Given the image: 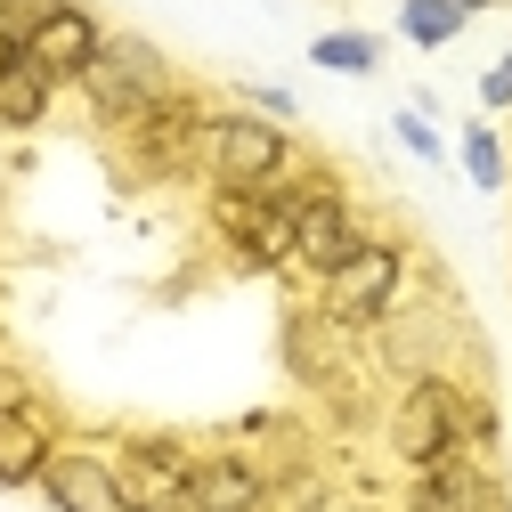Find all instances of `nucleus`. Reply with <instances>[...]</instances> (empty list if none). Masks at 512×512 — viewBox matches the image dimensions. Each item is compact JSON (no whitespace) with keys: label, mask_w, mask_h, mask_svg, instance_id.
Segmentation results:
<instances>
[{"label":"nucleus","mask_w":512,"mask_h":512,"mask_svg":"<svg viewBox=\"0 0 512 512\" xmlns=\"http://www.w3.org/2000/svg\"><path fill=\"white\" fill-rule=\"evenodd\" d=\"M82 98H90V114H98V122L131 131L139 114H155L163 98H179V82H171V57H163L147 33H106L98 66L82 74Z\"/></svg>","instance_id":"obj_1"},{"label":"nucleus","mask_w":512,"mask_h":512,"mask_svg":"<svg viewBox=\"0 0 512 512\" xmlns=\"http://www.w3.org/2000/svg\"><path fill=\"white\" fill-rule=\"evenodd\" d=\"M285 122L269 114H212V131H204V171L212 187H252V196H269V187H285Z\"/></svg>","instance_id":"obj_2"},{"label":"nucleus","mask_w":512,"mask_h":512,"mask_svg":"<svg viewBox=\"0 0 512 512\" xmlns=\"http://www.w3.org/2000/svg\"><path fill=\"white\" fill-rule=\"evenodd\" d=\"M464 415H472V399L456 391V382H439V374L407 382L399 407H391V447H399V464L423 472V464H439V456H456V447H464Z\"/></svg>","instance_id":"obj_3"},{"label":"nucleus","mask_w":512,"mask_h":512,"mask_svg":"<svg viewBox=\"0 0 512 512\" xmlns=\"http://www.w3.org/2000/svg\"><path fill=\"white\" fill-rule=\"evenodd\" d=\"M399 293H407V252H399L391 236H366L350 261L326 277V309L342 317L350 334H358V326H382V317L399 309Z\"/></svg>","instance_id":"obj_4"},{"label":"nucleus","mask_w":512,"mask_h":512,"mask_svg":"<svg viewBox=\"0 0 512 512\" xmlns=\"http://www.w3.org/2000/svg\"><path fill=\"white\" fill-rule=\"evenodd\" d=\"M285 366H293V382L342 399V391H350V366H358V334L342 326L326 301H317V309H293V317H285Z\"/></svg>","instance_id":"obj_5"},{"label":"nucleus","mask_w":512,"mask_h":512,"mask_svg":"<svg viewBox=\"0 0 512 512\" xmlns=\"http://www.w3.org/2000/svg\"><path fill=\"white\" fill-rule=\"evenodd\" d=\"M187 480H196V464H187L179 439H131L114 456L122 512H196V504H187Z\"/></svg>","instance_id":"obj_6"},{"label":"nucleus","mask_w":512,"mask_h":512,"mask_svg":"<svg viewBox=\"0 0 512 512\" xmlns=\"http://www.w3.org/2000/svg\"><path fill=\"white\" fill-rule=\"evenodd\" d=\"M204 131H212V114L179 90V98H163L155 114L131 122V163H139L147 179H179V171L204 163Z\"/></svg>","instance_id":"obj_7"},{"label":"nucleus","mask_w":512,"mask_h":512,"mask_svg":"<svg viewBox=\"0 0 512 512\" xmlns=\"http://www.w3.org/2000/svg\"><path fill=\"white\" fill-rule=\"evenodd\" d=\"M358 244H366V228H358L350 196H342L334 179H309V187H301V212H293V261L317 269V277H334Z\"/></svg>","instance_id":"obj_8"},{"label":"nucleus","mask_w":512,"mask_h":512,"mask_svg":"<svg viewBox=\"0 0 512 512\" xmlns=\"http://www.w3.org/2000/svg\"><path fill=\"white\" fill-rule=\"evenodd\" d=\"M57 456V431L33 399H0V488H41Z\"/></svg>","instance_id":"obj_9"},{"label":"nucleus","mask_w":512,"mask_h":512,"mask_svg":"<svg viewBox=\"0 0 512 512\" xmlns=\"http://www.w3.org/2000/svg\"><path fill=\"white\" fill-rule=\"evenodd\" d=\"M98 49H106V25L90 17V9H57L41 33H33V66L49 74V82H82L90 66H98Z\"/></svg>","instance_id":"obj_10"},{"label":"nucleus","mask_w":512,"mask_h":512,"mask_svg":"<svg viewBox=\"0 0 512 512\" xmlns=\"http://www.w3.org/2000/svg\"><path fill=\"white\" fill-rule=\"evenodd\" d=\"M41 496H49L57 512H122V496H114V464L90 456V447H57L49 472H41Z\"/></svg>","instance_id":"obj_11"},{"label":"nucleus","mask_w":512,"mask_h":512,"mask_svg":"<svg viewBox=\"0 0 512 512\" xmlns=\"http://www.w3.org/2000/svg\"><path fill=\"white\" fill-rule=\"evenodd\" d=\"M187 504L196 512H261L269 504V472L252 456H204L196 480H187Z\"/></svg>","instance_id":"obj_12"},{"label":"nucleus","mask_w":512,"mask_h":512,"mask_svg":"<svg viewBox=\"0 0 512 512\" xmlns=\"http://www.w3.org/2000/svg\"><path fill=\"white\" fill-rule=\"evenodd\" d=\"M488 472L480 464H464V456H439V464H423L415 472V488H407V512H488Z\"/></svg>","instance_id":"obj_13"},{"label":"nucleus","mask_w":512,"mask_h":512,"mask_svg":"<svg viewBox=\"0 0 512 512\" xmlns=\"http://www.w3.org/2000/svg\"><path fill=\"white\" fill-rule=\"evenodd\" d=\"M49 98H57V82L33 66V57H17V66L0 74V122H9V131H33V122L49 114Z\"/></svg>","instance_id":"obj_14"},{"label":"nucleus","mask_w":512,"mask_h":512,"mask_svg":"<svg viewBox=\"0 0 512 512\" xmlns=\"http://www.w3.org/2000/svg\"><path fill=\"white\" fill-rule=\"evenodd\" d=\"M399 25H407V41H415V49H447V41L464 33V9H456V0H407Z\"/></svg>","instance_id":"obj_15"},{"label":"nucleus","mask_w":512,"mask_h":512,"mask_svg":"<svg viewBox=\"0 0 512 512\" xmlns=\"http://www.w3.org/2000/svg\"><path fill=\"white\" fill-rule=\"evenodd\" d=\"M309 57H317L326 74H374V57H382V49H374L366 33H317Z\"/></svg>","instance_id":"obj_16"},{"label":"nucleus","mask_w":512,"mask_h":512,"mask_svg":"<svg viewBox=\"0 0 512 512\" xmlns=\"http://www.w3.org/2000/svg\"><path fill=\"white\" fill-rule=\"evenodd\" d=\"M382 358H391L407 382H423V374H431V334H423V326H391V317H382Z\"/></svg>","instance_id":"obj_17"},{"label":"nucleus","mask_w":512,"mask_h":512,"mask_svg":"<svg viewBox=\"0 0 512 512\" xmlns=\"http://www.w3.org/2000/svg\"><path fill=\"white\" fill-rule=\"evenodd\" d=\"M464 171H472V187H504V139L488 131V122L464 131Z\"/></svg>","instance_id":"obj_18"},{"label":"nucleus","mask_w":512,"mask_h":512,"mask_svg":"<svg viewBox=\"0 0 512 512\" xmlns=\"http://www.w3.org/2000/svg\"><path fill=\"white\" fill-rule=\"evenodd\" d=\"M261 512H326V480H317V472H285V480H269Z\"/></svg>","instance_id":"obj_19"},{"label":"nucleus","mask_w":512,"mask_h":512,"mask_svg":"<svg viewBox=\"0 0 512 512\" xmlns=\"http://www.w3.org/2000/svg\"><path fill=\"white\" fill-rule=\"evenodd\" d=\"M57 9H74V0H0V25H9L17 49H33V33H41Z\"/></svg>","instance_id":"obj_20"},{"label":"nucleus","mask_w":512,"mask_h":512,"mask_svg":"<svg viewBox=\"0 0 512 512\" xmlns=\"http://www.w3.org/2000/svg\"><path fill=\"white\" fill-rule=\"evenodd\" d=\"M480 98H488V106H496V114H504V106H512V57H496V66H488V74H480Z\"/></svg>","instance_id":"obj_21"},{"label":"nucleus","mask_w":512,"mask_h":512,"mask_svg":"<svg viewBox=\"0 0 512 512\" xmlns=\"http://www.w3.org/2000/svg\"><path fill=\"white\" fill-rule=\"evenodd\" d=\"M399 139H407V147H415L423 163L439 155V139H431V122H423V114H399Z\"/></svg>","instance_id":"obj_22"},{"label":"nucleus","mask_w":512,"mask_h":512,"mask_svg":"<svg viewBox=\"0 0 512 512\" xmlns=\"http://www.w3.org/2000/svg\"><path fill=\"white\" fill-rule=\"evenodd\" d=\"M17 57H25V49L9 41V25H0V74H9V66H17Z\"/></svg>","instance_id":"obj_23"},{"label":"nucleus","mask_w":512,"mask_h":512,"mask_svg":"<svg viewBox=\"0 0 512 512\" xmlns=\"http://www.w3.org/2000/svg\"><path fill=\"white\" fill-rule=\"evenodd\" d=\"M456 9H464V17H472V9H488V0H456Z\"/></svg>","instance_id":"obj_24"},{"label":"nucleus","mask_w":512,"mask_h":512,"mask_svg":"<svg viewBox=\"0 0 512 512\" xmlns=\"http://www.w3.org/2000/svg\"><path fill=\"white\" fill-rule=\"evenodd\" d=\"M504 512H512V496H504Z\"/></svg>","instance_id":"obj_25"}]
</instances>
